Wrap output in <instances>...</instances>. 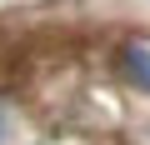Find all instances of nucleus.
Instances as JSON below:
<instances>
[{"mask_svg": "<svg viewBox=\"0 0 150 145\" xmlns=\"http://www.w3.org/2000/svg\"><path fill=\"white\" fill-rule=\"evenodd\" d=\"M125 75H130L135 85H145V90H150V50H140V45H130V50H125Z\"/></svg>", "mask_w": 150, "mask_h": 145, "instance_id": "nucleus-1", "label": "nucleus"}, {"mask_svg": "<svg viewBox=\"0 0 150 145\" xmlns=\"http://www.w3.org/2000/svg\"><path fill=\"white\" fill-rule=\"evenodd\" d=\"M0 140H5V105H0Z\"/></svg>", "mask_w": 150, "mask_h": 145, "instance_id": "nucleus-2", "label": "nucleus"}]
</instances>
